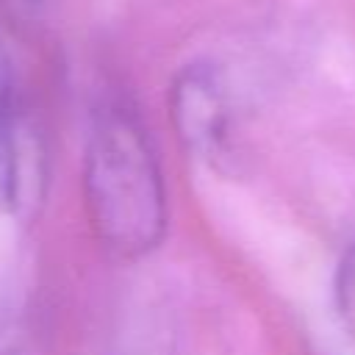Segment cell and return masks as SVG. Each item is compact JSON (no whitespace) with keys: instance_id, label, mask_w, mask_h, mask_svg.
I'll use <instances>...</instances> for the list:
<instances>
[{"instance_id":"1","label":"cell","mask_w":355,"mask_h":355,"mask_svg":"<svg viewBox=\"0 0 355 355\" xmlns=\"http://www.w3.org/2000/svg\"><path fill=\"white\" fill-rule=\"evenodd\" d=\"M80 178L86 219L108 255L136 261L158 250L169 222L166 183L153 139L125 97L94 103Z\"/></svg>"},{"instance_id":"2","label":"cell","mask_w":355,"mask_h":355,"mask_svg":"<svg viewBox=\"0 0 355 355\" xmlns=\"http://www.w3.org/2000/svg\"><path fill=\"white\" fill-rule=\"evenodd\" d=\"M169 122L180 144L202 161H219L230 144V100L219 69L186 64L169 86Z\"/></svg>"},{"instance_id":"3","label":"cell","mask_w":355,"mask_h":355,"mask_svg":"<svg viewBox=\"0 0 355 355\" xmlns=\"http://www.w3.org/2000/svg\"><path fill=\"white\" fill-rule=\"evenodd\" d=\"M44 191V147L22 108L0 119V214H33Z\"/></svg>"},{"instance_id":"4","label":"cell","mask_w":355,"mask_h":355,"mask_svg":"<svg viewBox=\"0 0 355 355\" xmlns=\"http://www.w3.org/2000/svg\"><path fill=\"white\" fill-rule=\"evenodd\" d=\"M0 355H47V316L25 275L0 283Z\"/></svg>"},{"instance_id":"5","label":"cell","mask_w":355,"mask_h":355,"mask_svg":"<svg viewBox=\"0 0 355 355\" xmlns=\"http://www.w3.org/2000/svg\"><path fill=\"white\" fill-rule=\"evenodd\" d=\"M105 355H175V333L166 313L155 308L133 313L116 330Z\"/></svg>"},{"instance_id":"6","label":"cell","mask_w":355,"mask_h":355,"mask_svg":"<svg viewBox=\"0 0 355 355\" xmlns=\"http://www.w3.org/2000/svg\"><path fill=\"white\" fill-rule=\"evenodd\" d=\"M336 330L341 336V355H355V239L338 258L333 277Z\"/></svg>"},{"instance_id":"7","label":"cell","mask_w":355,"mask_h":355,"mask_svg":"<svg viewBox=\"0 0 355 355\" xmlns=\"http://www.w3.org/2000/svg\"><path fill=\"white\" fill-rule=\"evenodd\" d=\"M19 111V80H17V61L8 47V39L0 31V119Z\"/></svg>"},{"instance_id":"8","label":"cell","mask_w":355,"mask_h":355,"mask_svg":"<svg viewBox=\"0 0 355 355\" xmlns=\"http://www.w3.org/2000/svg\"><path fill=\"white\" fill-rule=\"evenodd\" d=\"M44 0H0V6H6L8 11H17V14H31L42 6Z\"/></svg>"}]
</instances>
